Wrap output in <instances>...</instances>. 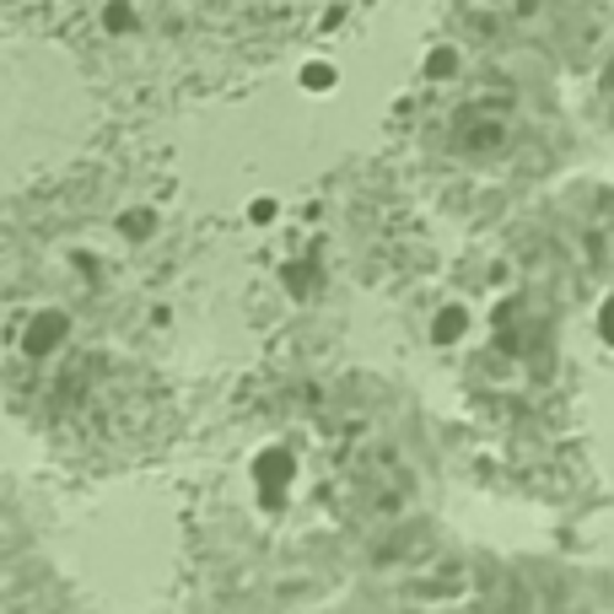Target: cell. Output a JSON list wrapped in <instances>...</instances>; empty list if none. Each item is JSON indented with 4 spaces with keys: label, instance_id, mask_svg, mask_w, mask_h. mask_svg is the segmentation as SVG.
Masks as SVG:
<instances>
[{
    "label": "cell",
    "instance_id": "1",
    "mask_svg": "<svg viewBox=\"0 0 614 614\" xmlns=\"http://www.w3.org/2000/svg\"><path fill=\"white\" fill-rule=\"evenodd\" d=\"M329 81H335V76H329V70H307V87H313V92H324V87H329Z\"/></svg>",
    "mask_w": 614,
    "mask_h": 614
},
{
    "label": "cell",
    "instance_id": "2",
    "mask_svg": "<svg viewBox=\"0 0 614 614\" xmlns=\"http://www.w3.org/2000/svg\"><path fill=\"white\" fill-rule=\"evenodd\" d=\"M598 324H604V335H610V340H614V297H610V303H604V313H598Z\"/></svg>",
    "mask_w": 614,
    "mask_h": 614
}]
</instances>
